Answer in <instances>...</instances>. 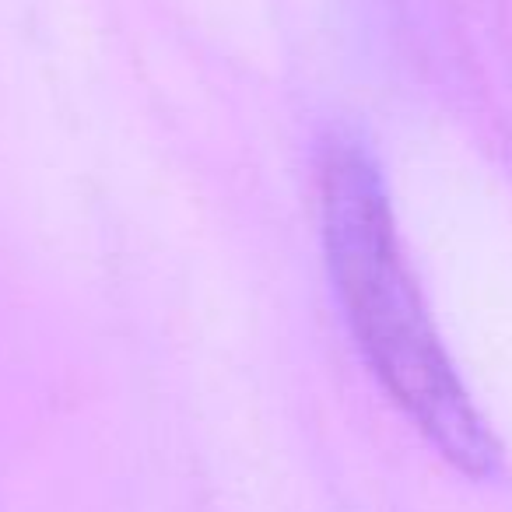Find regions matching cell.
Wrapping results in <instances>:
<instances>
[{
  "instance_id": "cell-1",
  "label": "cell",
  "mask_w": 512,
  "mask_h": 512,
  "mask_svg": "<svg viewBox=\"0 0 512 512\" xmlns=\"http://www.w3.org/2000/svg\"><path fill=\"white\" fill-rule=\"evenodd\" d=\"M316 204L330 281L372 376L456 470L491 477L498 470L495 435L463 390L421 302L400 249L383 169L351 130L323 137Z\"/></svg>"
}]
</instances>
